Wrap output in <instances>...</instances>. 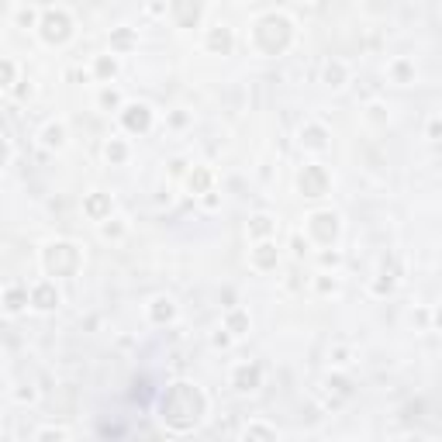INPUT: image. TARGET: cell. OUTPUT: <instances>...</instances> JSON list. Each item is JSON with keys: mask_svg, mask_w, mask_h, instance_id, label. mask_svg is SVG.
<instances>
[{"mask_svg": "<svg viewBox=\"0 0 442 442\" xmlns=\"http://www.w3.org/2000/svg\"><path fill=\"white\" fill-rule=\"evenodd\" d=\"M132 114H128V125L132 128H145L149 125V107H128Z\"/></svg>", "mask_w": 442, "mask_h": 442, "instance_id": "cell-1", "label": "cell"}, {"mask_svg": "<svg viewBox=\"0 0 442 442\" xmlns=\"http://www.w3.org/2000/svg\"><path fill=\"white\" fill-rule=\"evenodd\" d=\"M35 301H38V307H56L59 304V294H52L49 287H42V290L35 294Z\"/></svg>", "mask_w": 442, "mask_h": 442, "instance_id": "cell-2", "label": "cell"}, {"mask_svg": "<svg viewBox=\"0 0 442 442\" xmlns=\"http://www.w3.org/2000/svg\"><path fill=\"white\" fill-rule=\"evenodd\" d=\"M256 377H259L256 370H242V373H238V390H252L256 387Z\"/></svg>", "mask_w": 442, "mask_h": 442, "instance_id": "cell-3", "label": "cell"}, {"mask_svg": "<svg viewBox=\"0 0 442 442\" xmlns=\"http://www.w3.org/2000/svg\"><path fill=\"white\" fill-rule=\"evenodd\" d=\"M49 145H59L62 142V128H49V138H45Z\"/></svg>", "mask_w": 442, "mask_h": 442, "instance_id": "cell-4", "label": "cell"}]
</instances>
